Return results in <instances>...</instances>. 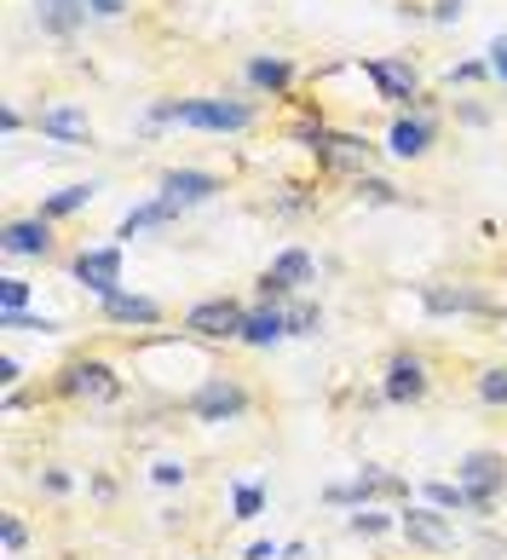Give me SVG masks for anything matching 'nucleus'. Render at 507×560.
I'll use <instances>...</instances> for the list:
<instances>
[{"label":"nucleus","instance_id":"obj_21","mask_svg":"<svg viewBox=\"0 0 507 560\" xmlns=\"http://www.w3.org/2000/svg\"><path fill=\"white\" fill-rule=\"evenodd\" d=\"M81 12H87V0H40V18L63 35V30H75L81 24Z\"/></svg>","mask_w":507,"mask_h":560},{"label":"nucleus","instance_id":"obj_2","mask_svg":"<svg viewBox=\"0 0 507 560\" xmlns=\"http://www.w3.org/2000/svg\"><path fill=\"white\" fill-rule=\"evenodd\" d=\"M456 486L468 491V509H473V514H491L496 491L507 486V463H502L496 451H473L468 463L456 468Z\"/></svg>","mask_w":507,"mask_h":560},{"label":"nucleus","instance_id":"obj_27","mask_svg":"<svg viewBox=\"0 0 507 560\" xmlns=\"http://www.w3.org/2000/svg\"><path fill=\"white\" fill-rule=\"evenodd\" d=\"M266 509V491L260 486H237V521H260Z\"/></svg>","mask_w":507,"mask_h":560},{"label":"nucleus","instance_id":"obj_14","mask_svg":"<svg viewBox=\"0 0 507 560\" xmlns=\"http://www.w3.org/2000/svg\"><path fill=\"white\" fill-rule=\"evenodd\" d=\"M104 313H110L116 324H156V318H162V313H156V301H144V295H121V289H116L110 301H104Z\"/></svg>","mask_w":507,"mask_h":560},{"label":"nucleus","instance_id":"obj_32","mask_svg":"<svg viewBox=\"0 0 507 560\" xmlns=\"http://www.w3.org/2000/svg\"><path fill=\"white\" fill-rule=\"evenodd\" d=\"M491 70L502 75V88H507V35H496V47H491Z\"/></svg>","mask_w":507,"mask_h":560},{"label":"nucleus","instance_id":"obj_24","mask_svg":"<svg viewBox=\"0 0 507 560\" xmlns=\"http://www.w3.org/2000/svg\"><path fill=\"white\" fill-rule=\"evenodd\" d=\"M24 306H30V283L24 278H7V283H0V318H17Z\"/></svg>","mask_w":507,"mask_h":560},{"label":"nucleus","instance_id":"obj_34","mask_svg":"<svg viewBox=\"0 0 507 560\" xmlns=\"http://www.w3.org/2000/svg\"><path fill=\"white\" fill-rule=\"evenodd\" d=\"M433 18H438V24H450V18H461V0H438Z\"/></svg>","mask_w":507,"mask_h":560},{"label":"nucleus","instance_id":"obj_4","mask_svg":"<svg viewBox=\"0 0 507 560\" xmlns=\"http://www.w3.org/2000/svg\"><path fill=\"white\" fill-rule=\"evenodd\" d=\"M243 324H248V313L237 301H202V306H190V318H185L190 336H208V341H225V336L243 341Z\"/></svg>","mask_w":507,"mask_h":560},{"label":"nucleus","instance_id":"obj_33","mask_svg":"<svg viewBox=\"0 0 507 560\" xmlns=\"http://www.w3.org/2000/svg\"><path fill=\"white\" fill-rule=\"evenodd\" d=\"M156 480H162V486H179L185 468H179V463H156Z\"/></svg>","mask_w":507,"mask_h":560},{"label":"nucleus","instance_id":"obj_31","mask_svg":"<svg viewBox=\"0 0 507 560\" xmlns=\"http://www.w3.org/2000/svg\"><path fill=\"white\" fill-rule=\"evenodd\" d=\"M7 329H40V336H47V329H58V318H30V313H17V318H0Z\"/></svg>","mask_w":507,"mask_h":560},{"label":"nucleus","instance_id":"obj_11","mask_svg":"<svg viewBox=\"0 0 507 560\" xmlns=\"http://www.w3.org/2000/svg\"><path fill=\"white\" fill-rule=\"evenodd\" d=\"M283 336H288V313H283V306H260V313H248V324H243L248 347H271Z\"/></svg>","mask_w":507,"mask_h":560},{"label":"nucleus","instance_id":"obj_7","mask_svg":"<svg viewBox=\"0 0 507 560\" xmlns=\"http://www.w3.org/2000/svg\"><path fill=\"white\" fill-rule=\"evenodd\" d=\"M380 393H387L392 405H415L421 393H427V370H421V359H410V352H398L392 370H387V387H380Z\"/></svg>","mask_w":507,"mask_h":560},{"label":"nucleus","instance_id":"obj_17","mask_svg":"<svg viewBox=\"0 0 507 560\" xmlns=\"http://www.w3.org/2000/svg\"><path fill=\"white\" fill-rule=\"evenodd\" d=\"M427 139H433V121H398V128H392V156H421V151H427Z\"/></svg>","mask_w":507,"mask_h":560},{"label":"nucleus","instance_id":"obj_16","mask_svg":"<svg viewBox=\"0 0 507 560\" xmlns=\"http://www.w3.org/2000/svg\"><path fill=\"white\" fill-rule=\"evenodd\" d=\"M433 313H491V301L473 295V289H427Z\"/></svg>","mask_w":507,"mask_h":560},{"label":"nucleus","instance_id":"obj_9","mask_svg":"<svg viewBox=\"0 0 507 560\" xmlns=\"http://www.w3.org/2000/svg\"><path fill=\"white\" fill-rule=\"evenodd\" d=\"M311 278V255H306V248H288V255H278V266H271V272H266V301H283L288 295V289H300Z\"/></svg>","mask_w":507,"mask_h":560},{"label":"nucleus","instance_id":"obj_23","mask_svg":"<svg viewBox=\"0 0 507 560\" xmlns=\"http://www.w3.org/2000/svg\"><path fill=\"white\" fill-rule=\"evenodd\" d=\"M248 75L254 81H260V88H288V65H283V58H254V65H248Z\"/></svg>","mask_w":507,"mask_h":560},{"label":"nucleus","instance_id":"obj_15","mask_svg":"<svg viewBox=\"0 0 507 560\" xmlns=\"http://www.w3.org/2000/svg\"><path fill=\"white\" fill-rule=\"evenodd\" d=\"M311 144L323 151L334 168H352V162H369V144H357V139H341V133H311Z\"/></svg>","mask_w":507,"mask_h":560},{"label":"nucleus","instance_id":"obj_3","mask_svg":"<svg viewBox=\"0 0 507 560\" xmlns=\"http://www.w3.org/2000/svg\"><path fill=\"white\" fill-rule=\"evenodd\" d=\"M190 410H197V422H231L248 410V393L231 382V376H208L197 387V399H190Z\"/></svg>","mask_w":507,"mask_h":560},{"label":"nucleus","instance_id":"obj_26","mask_svg":"<svg viewBox=\"0 0 507 560\" xmlns=\"http://www.w3.org/2000/svg\"><path fill=\"white\" fill-rule=\"evenodd\" d=\"M479 393H484V399H491V405H507V364L484 370V376H479Z\"/></svg>","mask_w":507,"mask_h":560},{"label":"nucleus","instance_id":"obj_28","mask_svg":"<svg viewBox=\"0 0 507 560\" xmlns=\"http://www.w3.org/2000/svg\"><path fill=\"white\" fill-rule=\"evenodd\" d=\"M317 329V306H288V336H311Z\"/></svg>","mask_w":507,"mask_h":560},{"label":"nucleus","instance_id":"obj_19","mask_svg":"<svg viewBox=\"0 0 507 560\" xmlns=\"http://www.w3.org/2000/svg\"><path fill=\"white\" fill-rule=\"evenodd\" d=\"M179 214V202H167V197H156V202H144V209H133L121 220V237H133V232H144V225H167Z\"/></svg>","mask_w":507,"mask_h":560},{"label":"nucleus","instance_id":"obj_35","mask_svg":"<svg viewBox=\"0 0 507 560\" xmlns=\"http://www.w3.org/2000/svg\"><path fill=\"white\" fill-rule=\"evenodd\" d=\"M87 7H93L98 18H116V12H127V0H87Z\"/></svg>","mask_w":507,"mask_h":560},{"label":"nucleus","instance_id":"obj_25","mask_svg":"<svg viewBox=\"0 0 507 560\" xmlns=\"http://www.w3.org/2000/svg\"><path fill=\"white\" fill-rule=\"evenodd\" d=\"M427 503H433V509H468V491H461V486H444V480H433V486H427Z\"/></svg>","mask_w":507,"mask_h":560},{"label":"nucleus","instance_id":"obj_5","mask_svg":"<svg viewBox=\"0 0 507 560\" xmlns=\"http://www.w3.org/2000/svg\"><path fill=\"white\" fill-rule=\"evenodd\" d=\"M398 526H404V537L421 544V549H456V526L444 521L438 509H404V514H398Z\"/></svg>","mask_w":507,"mask_h":560},{"label":"nucleus","instance_id":"obj_18","mask_svg":"<svg viewBox=\"0 0 507 560\" xmlns=\"http://www.w3.org/2000/svg\"><path fill=\"white\" fill-rule=\"evenodd\" d=\"M369 75H375V88L387 98H410L415 93V70L410 65H369Z\"/></svg>","mask_w":507,"mask_h":560},{"label":"nucleus","instance_id":"obj_13","mask_svg":"<svg viewBox=\"0 0 507 560\" xmlns=\"http://www.w3.org/2000/svg\"><path fill=\"white\" fill-rule=\"evenodd\" d=\"M7 248H12V255H47V248H52L47 220H17V225H7Z\"/></svg>","mask_w":507,"mask_h":560},{"label":"nucleus","instance_id":"obj_6","mask_svg":"<svg viewBox=\"0 0 507 560\" xmlns=\"http://www.w3.org/2000/svg\"><path fill=\"white\" fill-rule=\"evenodd\" d=\"M75 278L110 301L116 295V278H121V255H116V248H87V255L75 260Z\"/></svg>","mask_w":507,"mask_h":560},{"label":"nucleus","instance_id":"obj_20","mask_svg":"<svg viewBox=\"0 0 507 560\" xmlns=\"http://www.w3.org/2000/svg\"><path fill=\"white\" fill-rule=\"evenodd\" d=\"M40 133L81 144V139H87V116H81V110H47V116H40Z\"/></svg>","mask_w":507,"mask_h":560},{"label":"nucleus","instance_id":"obj_37","mask_svg":"<svg viewBox=\"0 0 507 560\" xmlns=\"http://www.w3.org/2000/svg\"><path fill=\"white\" fill-rule=\"evenodd\" d=\"M248 560H278V549H271V544H254V549H248Z\"/></svg>","mask_w":507,"mask_h":560},{"label":"nucleus","instance_id":"obj_10","mask_svg":"<svg viewBox=\"0 0 507 560\" xmlns=\"http://www.w3.org/2000/svg\"><path fill=\"white\" fill-rule=\"evenodd\" d=\"M214 191H220V179H214V174H197V168H174V174L162 179V197L179 202V209H190V202H208Z\"/></svg>","mask_w":507,"mask_h":560},{"label":"nucleus","instance_id":"obj_1","mask_svg":"<svg viewBox=\"0 0 507 560\" xmlns=\"http://www.w3.org/2000/svg\"><path fill=\"white\" fill-rule=\"evenodd\" d=\"M151 121H179V128L231 133V128H248V105H225V98H185V105H156Z\"/></svg>","mask_w":507,"mask_h":560},{"label":"nucleus","instance_id":"obj_36","mask_svg":"<svg viewBox=\"0 0 507 560\" xmlns=\"http://www.w3.org/2000/svg\"><path fill=\"white\" fill-rule=\"evenodd\" d=\"M17 376H24V364H17V359H0V382H7V387H12Z\"/></svg>","mask_w":507,"mask_h":560},{"label":"nucleus","instance_id":"obj_29","mask_svg":"<svg viewBox=\"0 0 507 560\" xmlns=\"http://www.w3.org/2000/svg\"><path fill=\"white\" fill-rule=\"evenodd\" d=\"M392 521H387V514H375V509H357L352 514V532H364V537H375V532H387Z\"/></svg>","mask_w":507,"mask_h":560},{"label":"nucleus","instance_id":"obj_30","mask_svg":"<svg viewBox=\"0 0 507 560\" xmlns=\"http://www.w3.org/2000/svg\"><path fill=\"white\" fill-rule=\"evenodd\" d=\"M0 544H7V555H17L30 544V532H24V521H0Z\"/></svg>","mask_w":507,"mask_h":560},{"label":"nucleus","instance_id":"obj_8","mask_svg":"<svg viewBox=\"0 0 507 560\" xmlns=\"http://www.w3.org/2000/svg\"><path fill=\"white\" fill-rule=\"evenodd\" d=\"M369 497H404V480H392L380 468H364L352 486H329V503H369Z\"/></svg>","mask_w":507,"mask_h":560},{"label":"nucleus","instance_id":"obj_22","mask_svg":"<svg viewBox=\"0 0 507 560\" xmlns=\"http://www.w3.org/2000/svg\"><path fill=\"white\" fill-rule=\"evenodd\" d=\"M98 185H63L58 197H47V214H75V209H87Z\"/></svg>","mask_w":507,"mask_h":560},{"label":"nucleus","instance_id":"obj_12","mask_svg":"<svg viewBox=\"0 0 507 560\" xmlns=\"http://www.w3.org/2000/svg\"><path fill=\"white\" fill-rule=\"evenodd\" d=\"M63 393H93V399H116V376L104 364H75L70 376H63Z\"/></svg>","mask_w":507,"mask_h":560}]
</instances>
